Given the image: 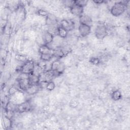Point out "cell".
Segmentation results:
<instances>
[{"label":"cell","instance_id":"cell-1","mask_svg":"<svg viewBox=\"0 0 130 130\" xmlns=\"http://www.w3.org/2000/svg\"><path fill=\"white\" fill-rule=\"evenodd\" d=\"M128 2V1H120L114 3V4L111 7V14L115 17L121 15L126 11Z\"/></svg>","mask_w":130,"mask_h":130},{"label":"cell","instance_id":"cell-2","mask_svg":"<svg viewBox=\"0 0 130 130\" xmlns=\"http://www.w3.org/2000/svg\"><path fill=\"white\" fill-rule=\"evenodd\" d=\"M36 64L35 62L32 60H27L19 68L18 71L20 73L30 74L33 73Z\"/></svg>","mask_w":130,"mask_h":130},{"label":"cell","instance_id":"cell-3","mask_svg":"<svg viewBox=\"0 0 130 130\" xmlns=\"http://www.w3.org/2000/svg\"><path fill=\"white\" fill-rule=\"evenodd\" d=\"M108 34V28L104 24H99L95 27L94 35L96 38L99 40H103Z\"/></svg>","mask_w":130,"mask_h":130},{"label":"cell","instance_id":"cell-4","mask_svg":"<svg viewBox=\"0 0 130 130\" xmlns=\"http://www.w3.org/2000/svg\"><path fill=\"white\" fill-rule=\"evenodd\" d=\"M59 26L64 28L69 32L74 29L75 23L74 21L71 19H63L60 20Z\"/></svg>","mask_w":130,"mask_h":130},{"label":"cell","instance_id":"cell-5","mask_svg":"<svg viewBox=\"0 0 130 130\" xmlns=\"http://www.w3.org/2000/svg\"><path fill=\"white\" fill-rule=\"evenodd\" d=\"M32 108V106L29 101H26L17 105V111L19 113H24L29 111Z\"/></svg>","mask_w":130,"mask_h":130},{"label":"cell","instance_id":"cell-6","mask_svg":"<svg viewBox=\"0 0 130 130\" xmlns=\"http://www.w3.org/2000/svg\"><path fill=\"white\" fill-rule=\"evenodd\" d=\"M58 21L57 18L53 14H49V15L45 18V24L49 27H57Z\"/></svg>","mask_w":130,"mask_h":130},{"label":"cell","instance_id":"cell-7","mask_svg":"<svg viewBox=\"0 0 130 130\" xmlns=\"http://www.w3.org/2000/svg\"><path fill=\"white\" fill-rule=\"evenodd\" d=\"M79 33L82 37H86L88 36L91 32V26L80 24L78 26Z\"/></svg>","mask_w":130,"mask_h":130},{"label":"cell","instance_id":"cell-8","mask_svg":"<svg viewBox=\"0 0 130 130\" xmlns=\"http://www.w3.org/2000/svg\"><path fill=\"white\" fill-rule=\"evenodd\" d=\"M42 39L44 44L49 45L53 42L54 40V35L48 30H47L43 33Z\"/></svg>","mask_w":130,"mask_h":130},{"label":"cell","instance_id":"cell-9","mask_svg":"<svg viewBox=\"0 0 130 130\" xmlns=\"http://www.w3.org/2000/svg\"><path fill=\"white\" fill-rule=\"evenodd\" d=\"M70 11L73 15L79 17L83 14L84 8L75 3L71 8H70Z\"/></svg>","mask_w":130,"mask_h":130},{"label":"cell","instance_id":"cell-10","mask_svg":"<svg viewBox=\"0 0 130 130\" xmlns=\"http://www.w3.org/2000/svg\"><path fill=\"white\" fill-rule=\"evenodd\" d=\"M17 83L19 88L24 92L30 85L28 78H19L17 79Z\"/></svg>","mask_w":130,"mask_h":130},{"label":"cell","instance_id":"cell-11","mask_svg":"<svg viewBox=\"0 0 130 130\" xmlns=\"http://www.w3.org/2000/svg\"><path fill=\"white\" fill-rule=\"evenodd\" d=\"M53 49V56L56 57L58 59L62 58L64 57L68 53V51H67L66 50L64 51V50L60 47H57Z\"/></svg>","mask_w":130,"mask_h":130},{"label":"cell","instance_id":"cell-12","mask_svg":"<svg viewBox=\"0 0 130 130\" xmlns=\"http://www.w3.org/2000/svg\"><path fill=\"white\" fill-rule=\"evenodd\" d=\"M79 21L81 24L87 25L90 26L92 23V20L91 18L89 16L85 14H82L79 17Z\"/></svg>","mask_w":130,"mask_h":130},{"label":"cell","instance_id":"cell-13","mask_svg":"<svg viewBox=\"0 0 130 130\" xmlns=\"http://www.w3.org/2000/svg\"><path fill=\"white\" fill-rule=\"evenodd\" d=\"M39 52L40 54H52L53 55V49L50 47L49 45L43 44L40 45V46L39 47Z\"/></svg>","mask_w":130,"mask_h":130},{"label":"cell","instance_id":"cell-14","mask_svg":"<svg viewBox=\"0 0 130 130\" xmlns=\"http://www.w3.org/2000/svg\"><path fill=\"white\" fill-rule=\"evenodd\" d=\"M40 89L39 84L30 85L25 92L29 95H33L37 93Z\"/></svg>","mask_w":130,"mask_h":130},{"label":"cell","instance_id":"cell-15","mask_svg":"<svg viewBox=\"0 0 130 130\" xmlns=\"http://www.w3.org/2000/svg\"><path fill=\"white\" fill-rule=\"evenodd\" d=\"M28 79L30 85L38 84L40 82V76L36 75L33 73L29 74Z\"/></svg>","mask_w":130,"mask_h":130},{"label":"cell","instance_id":"cell-16","mask_svg":"<svg viewBox=\"0 0 130 130\" xmlns=\"http://www.w3.org/2000/svg\"><path fill=\"white\" fill-rule=\"evenodd\" d=\"M57 35L60 38L65 39L67 37L68 35V31L64 28L61 27L59 25L58 26L56 30Z\"/></svg>","mask_w":130,"mask_h":130},{"label":"cell","instance_id":"cell-17","mask_svg":"<svg viewBox=\"0 0 130 130\" xmlns=\"http://www.w3.org/2000/svg\"><path fill=\"white\" fill-rule=\"evenodd\" d=\"M3 124L5 129H10L12 126V121L11 118L7 116H5L3 119Z\"/></svg>","mask_w":130,"mask_h":130},{"label":"cell","instance_id":"cell-18","mask_svg":"<svg viewBox=\"0 0 130 130\" xmlns=\"http://www.w3.org/2000/svg\"><path fill=\"white\" fill-rule=\"evenodd\" d=\"M17 105L15 104L11 101H8L6 105L5 110L6 111H11L14 112L17 111Z\"/></svg>","mask_w":130,"mask_h":130},{"label":"cell","instance_id":"cell-19","mask_svg":"<svg viewBox=\"0 0 130 130\" xmlns=\"http://www.w3.org/2000/svg\"><path fill=\"white\" fill-rule=\"evenodd\" d=\"M112 99L113 101H117L120 100L122 98V94L121 91L118 89H116L114 90L111 94Z\"/></svg>","mask_w":130,"mask_h":130},{"label":"cell","instance_id":"cell-20","mask_svg":"<svg viewBox=\"0 0 130 130\" xmlns=\"http://www.w3.org/2000/svg\"><path fill=\"white\" fill-rule=\"evenodd\" d=\"M65 70V65L63 62L60 61V64L56 70V71L54 73L56 75H60L63 73Z\"/></svg>","mask_w":130,"mask_h":130},{"label":"cell","instance_id":"cell-21","mask_svg":"<svg viewBox=\"0 0 130 130\" xmlns=\"http://www.w3.org/2000/svg\"><path fill=\"white\" fill-rule=\"evenodd\" d=\"M53 55L52 54H40V59L43 61H49L53 57Z\"/></svg>","mask_w":130,"mask_h":130},{"label":"cell","instance_id":"cell-22","mask_svg":"<svg viewBox=\"0 0 130 130\" xmlns=\"http://www.w3.org/2000/svg\"><path fill=\"white\" fill-rule=\"evenodd\" d=\"M60 61H59L58 59H56V60H55L54 61H53L50 65V70H51V71H52L53 72H54L55 73L56 71V70L60 64Z\"/></svg>","mask_w":130,"mask_h":130},{"label":"cell","instance_id":"cell-23","mask_svg":"<svg viewBox=\"0 0 130 130\" xmlns=\"http://www.w3.org/2000/svg\"><path fill=\"white\" fill-rule=\"evenodd\" d=\"M36 14L39 16H41L44 17L46 18L49 15V13L47 11H46L43 9H38L37 10Z\"/></svg>","mask_w":130,"mask_h":130},{"label":"cell","instance_id":"cell-24","mask_svg":"<svg viewBox=\"0 0 130 130\" xmlns=\"http://www.w3.org/2000/svg\"><path fill=\"white\" fill-rule=\"evenodd\" d=\"M89 62L93 65H99L101 62L100 59L98 57H91L89 59Z\"/></svg>","mask_w":130,"mask_h":130},{"label":"cell","instance_id":"cell-25","mask_svg":"<svg viewBox=\"0 0 130 130\" xmlns=\"http://www.w3.org/2000/svg\"><path fill=\"white\" fill-rule=\"evenodd\" d=\"M18 88L15 85H13L9 88L8 90V93L10 95H13L14 94L16 93V92H18Z\"/></svg>","mask_w":130,"mask_h":130},{"label":"cell","instance_id":"cell-26","mask_svg":"<svg viewBox=\"0 0 130 130\" xmlns=\"http://www.w3.org/2000/svg\"><path fill=\"white\" fill-rule=\"evenodd\" d=\"M55 87V84L53 81H49L47 84L46 89L49 91H52L54 89Z\"/></svg>","mask_w":130,"mask_h":130},{"label":"cell","instance_id":"cell-27","mask_svg":"<svg viewBox=\"0 0 130 130\" xmlns=\"http://www.w3.org/2000/svg\"><path fill=\"white\" fill-rule=\"evenodd\" d=\"M88 1H85V0H76L75 1V3L83 8L85 7Z\"/></svg>","mask_w":130,"mask_h":130},{"label":"cell","instance_id":"cell-28","mask_svg":"<svg viewBox=\"0 0 130 130\" xmlns=\"http://www.w3.org/2000/svg\"><path fill=\"white\" fill-rule=\"evenodd\" d=\"M75 4V1H63V4L67 7L71 8Z\"/></svg>","mask_w":130,"mask_h":130},{"label":"cell","instance_id":"cell-29","mask_svg":"<svg viewBox=\"0 0 130 130\" xmlns=\"http://www.w3.org/2000/svg\"><path fill=\"white\" fill-rule=\"evenodd\" d=\"M16 59L20 61H23V62L28 60L26 57L22 54H17L16 55Z\"/></svg>","mask_w":130,"mask_h":130},{"label":"cell","instance_id":"cell-30","mask_svg":"<svg viewBox=\"0 0 130 130\" xmlns=\"http://www.w3.org/2000/svg\"><path fill=\"white\" fill-rule=\"evenodd\" d=\"M70 107H72V108H75L76 107H77V103L76 101L75 100H72L70 102Z\"/></svg>","mask_w":130,"mask_h":130},{"label":"cell","instance_id":"cell-31","mask_svg":"<svg viewBox=\"0 0 130 130\" xmlns=\"http://www.w3.org/2000/svg\"><path fill=\"white\" fill-rule=\"evenodd\" d=\"M92 2L95 4L100 5V4H102L104 3L105 1H104V0H94V1H92Z\"/></svg>","mask_w":130,"mask_h":130}]
</instances>
